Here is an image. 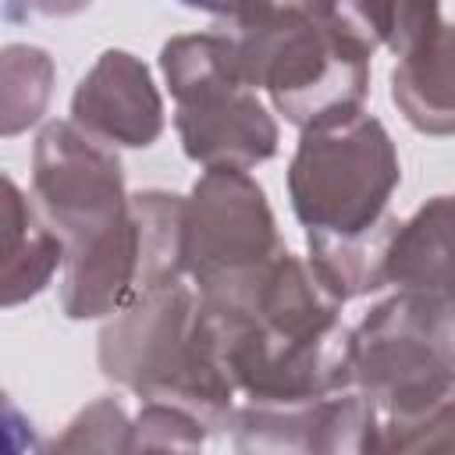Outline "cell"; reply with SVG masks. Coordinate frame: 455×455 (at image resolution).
Returning a JSON list of instances; mask_svg holds the SVG:
<instances>
[{"mask_svg": "<svg viewBox=\"0 0 455 455\" xmlns=\"http://www.w3.org/2000/svg\"><path fill=\"white\" fill-rule=\"evenodd\" d=\"M206 14L231 39L245 85L263 89L299 132L363 114L380 50L363 4H231Z\"/></svg>", "mask_w": 455, "mask_h": 455, "instance_id": "cell-1", "label": "cell"}, {"mask_svg": "<svg viewBox=\"0 0 455 455\" xmlns=\"http://www.w3.org/2000/svg\"><path fill=\"white\" fill-rule=\"evenodd\" d=\"M28 199L64 242V316L121 313L139 284V228L117 149L89 139L71 121L43 124L32 146Z\"/></svg>", "mask_w": 455, "mask_h": 455, "instance_id": "cell-2", "label": "cell"}, {"mask_svg": "<svg viewBox=\"0 0 455 455\" xmlns=\"http://www.w3.org/2000/svg\"><path fill=\"white\" fill-rule=\"evenodd\" d=\"M96 363L107 380L188 412L206 434H224L238 409V387L220 345L199 320L192 281L135 295L107 316L96 338Z\"/></svg>", "mask_w": 455, "mask_h": 455, "instance_id": "cell-3", "label": "cell"}, {"mask_svg": "<svg viewBox=\"0 0 455 455\" xmlns=\"http://www.w3.org/2000/svg\"><path fill=\"white\" fill-rule=\"evenodd\" d=\"M160 71L174 96V132L192 164L203 171H252L277 153V121L245 85L228 36L188 32L167 39Z\"/></svg>", "mask_w": 455, "mask_h": 455, "instance_id": "cell-4", "label": "cell"}, {"mask_svg": "<svg viewBox=\"0 0 455 455\" xmlns=\"http://www.w3.org/2000/svg\"><path fill=\"white\" fill-rule=\"evenodd\" d=\"M402 181L398 149L373 114L302 132L288 164L291 213L306 231L359 235L387 217Z\"/></svg>", "mask_w": 455, "mask_h": 455, "instance_id": "cell-5", "label": "cell"}, {"mask_svg": "<svg viewBox=\"0 0 455 455\" xmlns=\"http://www.w3.org/2000/svg\"><path fill=\"white\" fill-rule=\"evenodd\" d=\"M284 252L270 199L249 171H203L185 210V277L192 288L259 270Z\"/></svg>", "mask_w": 455, "mask_h": 455, "instance_id": "cell-6", "label": "cell"}, {"mask_svg": "<svg viewBox=\"0 0 455 455\" xmlns=\"http://www.w3.org/2000/svg\"><path fill=\"white\" fill-rule=\"evenodd\" d=\"M352 341L355 391L370 395L377 409L427 402L455 384V373L434 341L427 291H395L377 302L359 327H352Z\"/></svg>", "mask_w": 455, "mask_h": 455, "instance_id": "cell-7", "label": "cell"}, {"mask_svg": "<svg viewBox=\"0 0 455 455\" xmlns=\"http://www.w3.org/2000/svg\"><path fill=\"white\" fill-rule=\"evenodd\" d=\"M68 121L110 149H146L164 135L167 117L146 60L114 46L78 78Z\"/></svg>", "mask_w": 455, "mask_h": 455, "instance_id": "cell-8", "label": "cell"}, {"mask_svg": "<svg viewBox=\"0 0 455 455\" xmlns=\"http://www.w3.org/2000/svg\"><path fill=\"white\" fill-rule=\"evenodd\" d=\"M391 103L416 132L455 135V21L437 4L395 53Z\"/></svg>", "mask_w": 455, "mask_h": 455, "instance_id": "cell-9", "label": "cell"}, {"mask_svg": "<svg viewBox=\"0 0 455 455\" xmlns=\"http://www.w3.org/2000/svg\"><path fill=\"white\" fill-rule=\"evenodd\" d=\"M398 228H402V220L395 213H387L359 235L306 231V263H309L313 277L323 284V291L341 306L352 299L373 295L384 284H391L387 256H391V242H395Z\"/></svg>", "mask_w": 455, "mask_h": 455, "instance_id": "cell-10", "label": "cell"}, {"mask_svg": "<svg viewBox=\"0 0 455 455\" xmlns=\"http://www.w3.org/2000/svg\"><path fill=\"white\" fill-rule=\"evenodd\" d=\"M57 270H64V242L39 217L32 199L21 196L14 178L4 174V309L36 299Z\"/></svg>", "mask_w": 455, "mask_h": 455, "instance_id": "cell-11", "label": "cell"}, {"mask_svg": "<svg viewBox=\"0 0 455 455\" xmlns=\"http://www.w3.org/2000/svg\"><path fill=\"white\" fill-rule=\"evenodd\" d=\"M387 277L398 291L437 295L455 288V196H434L402 220L391 242Z\"/></svg>", "mask_w": 455, "mask_h": 455, "instance_id": "cell-12", "label": "cell"}, {"mask_svg": "<svg viewBox=\"0 0 455 455\" xmlns=\"http://www.w3.org/2000/svg\"><path fill=\"white\" fill-rule=\"evenodd\" d=\"M185 210L188 196L146 188L132 196L139 228V284L135 295L185 281Z\"/></svg>", "mask_w": 455, "mask_h": 455, "instance_id": "cell-13", "label": "cell"}, {"mask_svg": "<svg viewBox=\"0 0 455 455\" xmlns=\"http://www.w3.org/2000/svg\"><path fill=\"white\" fill-rule=\"evenodd\" d=\"M320 405L313 402H238L231 416L235 455H316Z\"/></svg>", "mask_w": 455, "mask_h": 455, "instance_id": "cell-14", "label": "cell"}, {"mask_svg": "<svg viewBox=\"0 0 455 455\" xmlns=\"http://www.w3.org/2000/svg\"><path fill=\"white\" fill-rule=\"evenodd\" d=\"M53 57L43 46H28V43H11L0 53V132L21 135L25 128H32L53 96Z\"/></svg>", "mask_w": 455, "mask_h": 455, "instance_id": "cell-15", "label": "cell"}, {"mask_svg": "<svg viewBox=\"0 0 455 455\" xmlns=\"http://www.w3.org/2000/svg\"><path fill=\"white\" fill-rule=\"evenodd\" d=\"M380 455H455V384L427 402L380 409Z\"/></svg>", "mask_w": 455, "mask_h": 455, "instance_id": "cell-16", "label": "cell"}, {"mask_svg": "<svg viewBox=\"0 0 455 455\" xmlns=\"http://www.w3.org/2000/svg\"><path fill=\"white\" fill-rule=\"evenodd\" d=\"M316 455H380V409L363 391H341L320 405Z\"/></svg>", "mask_w": 455, "mask_h": 455, "instance_id": "cell-17", "label": "cell"}, {"mask_svg": "<svg viewBox=\"0 0 455 455\" xmlns=\"http://www.w3.org/2000/svg\"><path fill=\"white\" fill-rule=\"evenodd\" d=\"M206 430L181 409L142 402V409L132 416L124 455H203Z\"/></svg>", "mask_w": 455, "mask_h": 455, "instance_id": "cell-18", "label": "cell"}, {"mask_svg": "<svg viewBox=\"0 0 455 455\" xmlns=\"http://www.w3.org/2000/svg\"><path fill=\"white\" fill-rule=\"evenodd\" d=\"M128 412L114 398H96L71 416V423L43 444V455H124Z\"/></svg>", "mask_w": 455, "mask_h": 455, "instance_id": "cell-19", "label": "cell"}, {"mask_svg": "<svg viewBox=\"0 0 455 455\" xmlns=\"http://www.w3.org/2000/svg\"><path fill=\"white\" fill-rule=\"evenodd\" d=\"M430 327H434V341H437L441 359L455 373V288L430 295Z\"/></svg>", "mask_w": 455, "mask_h": 455, "instance_id": "cell-20", "label": "cell"}]
</instances>
